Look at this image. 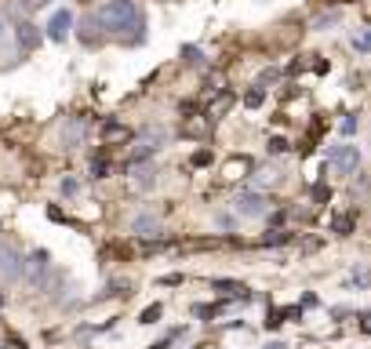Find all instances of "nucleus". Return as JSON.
Here are the masks:
<instances>
[{
    "label": "nucleus",
    "instance_id": "nucleus-1",
    "mask_svg": "<svg viewBox=\"0 0 371 349\" xmlns=\"http://www.w3.org/2000/svg\"><path fill=\"white\" fill-rule=\"evenodd\" d=\"M95 22L113 33H124V30H142V15L135 8V0H106V4L95 11Z\"/></svg>",
    "mask_w": 371,
    "mask_h": 349
},
{
    "label": "nucleus",
    "instance_id": "nucleus-2",
    "mask_svg": "<svg viewBox=\"0 0 371 349\" xmlns=\"http://www.w3.org/2000/svg\"><path fill=\"white\" fill-rule=\"evenodd\" d=\"M48 251L44 248H37V251H30L26 258H22V284H26V288H40L44 284V277H48Z\"/></svg>",
    "mask_w": 371,
    "mask_h": 349
},
{
    "label": "nucleus",
    "instance_id": "nucleus-3",
    "mask_svg": "<svg viewBox=\"0 0 371 349\" xmlns=\"http://www.w3.org/2000/svg\"><path fill=\"white\" fill-rule=\"evenodd\" d=\"M233 211H237L240 218H262V215L270 211V196L258 193V189H244V193H237Z\"/></svg>",
    "mask_w": 371,
    "mask_h": 349
},
{
    "label": "nucleus",
    "instance_id": "nucleus-4",
    "mask_svg": "<svg viewBox=\"0 0 371 349\" xmlns=\"http://www.w3.org/2000/svg\"><path fill=\"white\" fill-rule=\"evenodd\" d=\"M327 164H332L339 174H353V171H357V164H360V149H357L353 142H342V146H335V149H332Z\"/></svg>",
    "mask_w": 371,
    "mask_h": 349
},
{
    "label": "nucleus",
    "instance_id": "nucleus-5",
    "mask_svg": "<svg viewBox=\"0 0 371 349\" xmlns=\"http://www.w3.org/2000/svg\"><path fill=\"white\" fill-rule=\"evenodd\" d=\"M22 277V255L11 244H0V284H15Z\"/></svg>",
    "mask_w": 371,
    "mask_h": 349
},
{
    "label": "nucleus",
    "instance_id": "nucleus-6",
    "mask_svg": "<svg viewBox=\"0 0 371 349\" xmlns=\"http://www.w3.org/2000/svg\"><path fill=\"white\" fill-rule=\"evenodd\" d=\"M70 30H73V15H70V11H55L51 22H48V37H51L55 44H62L65 37H70Z\"/></svg>",
    "mask_w": 371,
    "mask_h": 349
},
{
    "label": "nucleus",
    "instance_id": "nucleus-7",
    "mask_svg": "<svg viewBox=\"0 0 371 349\" xmlns=\"http://www.w3.org/2000/svg\"><path fill=\"white\" fill-rule=\"evenodd\" d=\"M153 179H157V171H153V167H146V164H142V167H139V164L131 167V186H135V189H149Z\"/></svg>",
    "mask_w": 371,
    "mask_h": 349
},
{
    "label": "nucleus",
    "instance_id": "nucleus-8",
    "mask_svg": "<svg viewBox=\"0 0 371 349\" xmlns=\"http://www.w3.org/2000/svg\"><path fill=\"white\" fill-rule=\"evenodd\" d=\"M131 229H135L139 236H157L161 233V222H157V218H149V215H139L135 222H131Z\"/></svg>",
    "mask_w": 371,
    "mask_h": 349
},
{
    "label": "nucleus",
    "instance_id": "nucleus-9",
    "mask_svg": "<svg viewBox=\"0 0 371 349\" xmlns=\"http://www.w3.org/2000/svg\"><path fill=\"white\" fill-rule=\"evenodd\" d=\"M37 40H40V33H37V26H30V22H22L18 26V48H37Z\"/></svg>",
    "mask_w": 371,
    "mask_h": 349
},
{
    "label": "nucleus",
    "instance_id": "nucleus-10",
    "mask_svg": "<svg viewBox=\"0 0 371 349\" xmlns=\"http://www.w3.org/2000/svg\"><path fill=\"white\" fill-rule=\"evenodd\" d=\"M215 288L222 291V295H229V298H248V288H244V284H233V280H215Z\"/></svg>",
    "mask_w": 371,
    "mask_h": 349
},
{
    "label": "nucleus",
    "instance_id": "nucleus-11",
    "mask_svg": "<svg viewBox=\"0 0 371 349\" xmlns=\"http://www.w3.org/2000/svg\"><path fill=\"white\" fill-rule=\"evenodd\" d=\"M80 139H84V120H80V117H73V120H70V127H65V135H62V142H65V146H77Z\"/></svg>",
    "mask_w": 371,
    "mask_h": 349
},
{
    "label": "nucleus",
    "instance_id": "nucleus-12",
    "mask_svg": "<svg viewBox=\"0 0 371 349\" xmlns=\"http://www.w3.org/2000/svg\"><path fill=\"white\" fill-rule=\"evenodd\" d=\"M262 102H266V87H251V91L244 95V106L248 109H258Z\"/></svg>",
    "mask_w": 371,
    "mask_h": 349
},
{
    "label": "nucleus",
    "instance_id": "nucleus-13",
    "mask_svg": "<svg viewBox=\"0 0 371 349\" xmlns=\"http://www.w3.org/2000/svg\"><path fill=\"white\" fill-rule=\"evenodd\" d=\"M229 102H233V95H218V99L211 102V109H208V117H222L226 109H229Z\"/></svg>",
    "mask_w": 371,
    "mask_h": 349
},
{
    "label": "nucleus",
    "instance_id": "nucleus-14",
    "mask_svg": "<svg viewBox=\"0 0 371 349\" xmlns=\"http://www.w3.org/2000/svg\"><path fill=\"white\" fill-rule=\"evenodd\" d=\"M127 139V127L120 124H106V142H124Z\"/></svg>",
    "mask_w": 371,
    "mask_h": 349
},
{
    "label": "nucleus",
    "instance_id": "nucleus-15",
    "mask_svg": "<svg viewBox=\"0 0 371 349\" xmlns=\"http://www.w3.org/2000/svg\"><path fill=\"white\" fill-rule=\"evenodd\" d=\"M332 226H335V233L346 236L349 229H353V218H349V215H335V222H332Z\"/></svg>",
    "mask_w": 371,
    "mask_h": 349
},
{
    "label": "nucleus",
    "instance_id": "nucleus-16",
    "mask_svg": "<svg viewBox=\"0 0 371 349\" xmlns=\"http://www.w3.org/2000/svg\"><path fill=\"white\" fill-rule=\"evenodd\" d=\"M161 313H164L161 305H149V310H146V313L139 317V324H157V320H161Z\"/></svg>",
    "mask_w": 371,
    "mask_h": 349
},
{
    "label": "nucleus",
    "instance_id": "nucleus-17",
    "mask_svg": "<svg viewBox=\"0 0 371 349\" xmlns=\"http://www.w3.org/2000/svg\"><path fill=\"white\" fill-rule=\"evenodd\" d=\"M255 182H258V186H266V182L277 186V182H280V174H277V171H258V174H255Z\"/></svg>",
    "mask_w": 371,
    "mask_h": 349
},
{
    "label": "nucleus",
    "instance_id": "nucleus-18",
    "mask_svg": "<svg viewBox=\"0 0 371 349\" xmlns=\"http://www.w3.org/2000/svg\"><path fill=\"white\" fill-rule=\"evenodd\" d=\"M367 280H371V266H360V269H353V284H360V288H364Z\"/></svg>",
    "mask_w": 371,
    "mask_h": 349
},
{
    "label": "nucleus",
    "instance_id": "nucleus-19",
    "mask_svg": "<svg viewBox=\"0 0 371 349\" xmlns=\"http://www.w3.org/2000/svg\"><path fill=\"white\" fill-rule=\"evenodd\" d=\"M284 240H288V233H284V229H277V233H266V244H284Z\"/></svg>",
    "mask_w": 371,
    "mask_h": 349
},
{
    "label": "nucleus",
    "instance_id": "nucleus-20",
    "mask_svg": "<svg viewBox=\"0 0 371 349\" xmlns=\"http://www.w3.org/2000/svg\"><path fill=\"white\" fill-rule=\"evenodd\" d=\"M248 167H251L248 160H233V164H229V179H237V171H248Z\"/></svg>",
    "mask_w": 371,
    "mask_h": 349
},
{
    "label": "nucleus",
    "instance_id": "nucleus-21",
    "mask_svg": "<svg viewBox=\"0 0 371 349\" xmlns=\"http://www.w3.org/2000/svg\"><path fill=\"white\" fill-rule=\"evenodd\" d=\"M353 48H357V51H367V48H371V30H367L360 40H353Z\"/></svg>",
    "mask_w": 371,
    "mask_h": 349
},
{
    "label": "nucleus",
    "instance_id": "nucleus-22",
    "mask_svg": "<svg viewBox=\"0 0 371 349\" xmlns=\"http://www.w3.org/2000/svg\"><path fill=\"white\" fill-rule=\"evenodd\" d=\"M211 160V153L208 149H201V153H193V164H208Z\"/></svg>",
    "mask_w": 371,
    "mask_h": 349
},
{
    "label": "nucleus",
    "instance_id": "nucleus-23",
    "mask_svg": "<svg viewBox=\"0 0 371 349\" xmlns=\"http://www.w3.org/2000/svg\"><path fill=\"white\" fill-rule=\"evenodd\" d=\"M342 131H346V135H353V131H357V120L346 117V120H342Z\"/></svg>",
    "mask_w": 371,
    "mask_h": 349
},
{
    "label": "nucleus",
    "instance_id": "nucleus-24",
    "mask_svg": "<svg viewBox=\"0 0 371 349\" xmlns=\"http://www.w3.org/2000/svg\"><path fill=\"white\" fill-rule=\"evenodd\" d=\"M270 149L273 153H284V149H288V142H284V139H270Z\"/></svg>",
    "mask_w": 371,
    "mask_h": 349
},
{
    "label": "nucleus",
    "instance_id": "nucleus-25",
    "mask_svg": "<svg viewBox=\"0 0 371 349\" xmlns=\"http://www.w3.org/2000/svg\"><path fill=\"white\" fill-rule=\"evenodd\" d=\"M44 4H51V0H26V8H44Z\"/></svg>",
    "mask_w": 371,
    "mask_h": 349
},
{
    "label": "nucleus",
    "instance_id": "nucleus-26",
    "mask_svg": "<svg viewBox=\"0 0 371 349\" xmlns=\"http://www.w3.org/2000/svg\"><path fill=\"white\" fill-rule=\"evenodd\" d=\"M266 349H288V345H284V342H270Z\"/></svg>",
    "mask_w": 371,
    "mask_h": 349
},
{
    "label": "nucleus",
    "instance_id": "nucleus-27",
    "mask_svg": "<svg viewBox=\"0 0 371 349\" xmlns=\"http://www.w3.org/2000/svg\"><path fill=\"white\" fill-rule=\"evenodd\" d=\"M0 37H4V26H0Z\"/></svg>",
    "mask_w": 371,
    "mask_h": 349
},
{
    "label": "nucleus",
    "instance_id": "nucleus-28",
    "mask_svg": "<svg viewBox=\"0 0 371 349\" xmlns=\"http://www.w3.org/2000/svg\"><path fill=\"white\" fill-rule=\"evenodd\" d=\"M80 4H84V0H80Z\"/></svg>",
    "mask_w": 371,
    "mask_h": 349
}]
</instances>
